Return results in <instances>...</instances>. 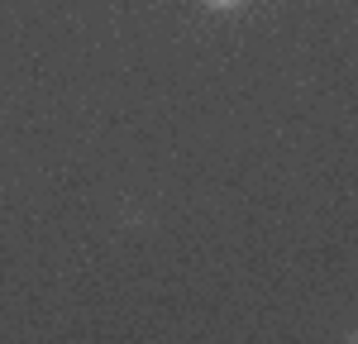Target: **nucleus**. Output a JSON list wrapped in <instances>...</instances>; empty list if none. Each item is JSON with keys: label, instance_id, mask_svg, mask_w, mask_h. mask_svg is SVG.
Returning a JSON list of instances; mask_svg holds the SVG:
<instances>
[{"label": "nucleus", "instance_id": "f257e3e1", "mask_svg": "<svg viewBox=\"0 0 358 344\" xmlns=\"http://www.w3.org/2000/svg\"><path fill=\"white\" fill-rule=\"evenodd\" d=\"M210 10H234V5H244V0H206Z\"/></svg>", "mask_w": 358, "mask_h": 344}]
</instances>
